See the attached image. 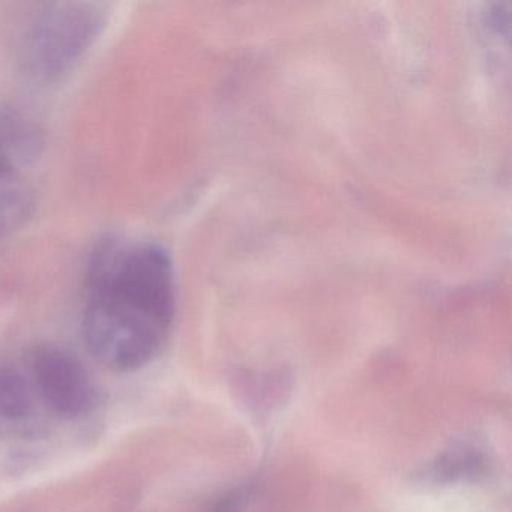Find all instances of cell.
I'll list each match as a JSON object with an SVG mask.
<instances>
[{"label":"cell","instance_id":"cell-2","mask_svg":"<svg viewBox=\"0 0 512 512\" xmlns=\"http://www.w3.org/2000/svg\"><path fill=\"white\" fill-rule=\"evenodd\" d=\"M109 7L100 2L46 4L26 28L20 61L29 77L41 83L64 79L103 34Z\"/></svg>","mask_w":512,"mask_h":512},{"label":"cell","instance_id":"cell-5","mask_svg":"<svg viewBox=\"0 0 512 512\" xmlns=\"http://www.w3.org/2000/svg\"><path fill=\"white\" fill-rule=\"evenodd\" d=\"M34 211V202L26 190L0 188V241L25 226Z\"/></svg>","mask_w":512,"mask_h":512},{"label":"cell","instance_id":"cell-4","mask_svg":"<svg viewBox=\"0 0 512 512\" xmlns=\"http://www.w3.org/2000/svg\"><path fill=\"white\" fill-rule=\"evenodd\" d=\"M34 409L32 388L13 368L0 367V421H22Z\"/></svg>","mask_w":512,"mask_h":512},{"label":"cell","instance_id":"cell-6","mask_svg":"<svg viewBox=\"0 0 512 512\" xmlns=\"http://www.w3.org/2000/svg\"><path fill=\"white\" fill-rule=\"evenodd\" d=\"M32 140L26 137L25 128L19 125L0 127V181L16 172L17 164L29 154Z\"/></svg>","mask_w":512,"mask_h":512},{"label":"cell","instance_id":"cell-3","mask_svg":"<svg viewBox=\"0 0 512 512\" xmlns=\"http://www.w3.org/2000/svg\"><path fill=\"white\" fill-rule=\"evenodd\" d=\"M32 374L44 403L65 418H79L97 403V389L83 365L65 350L40 346L32 353Z\"/></svg>","mask_w":512,"mask_h":512},{"label":"cell","instance_id":"cell-1","mask_svg":"<svg viewBox=\"0 0 512 512\" xmlns=\"http://www.w3.org/2000/svg\"><path fill=\"white\" fill-rule=\"evenodd\" d=\"M175 314L172 260L160 245L110 238L88 271L83 337L113 370L148 364L166 341Z\"/></svg>","mask_w":512,"mask_h":512}]
</instances>
